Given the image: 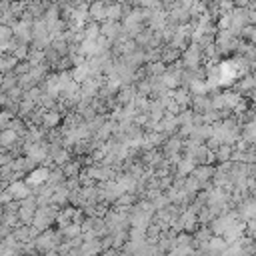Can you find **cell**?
Wrapping results in <instances>:
<instances>
[{
    "label": "cell",
    "mask_w": 256,
    "mask_h": 256,
    "mask_svg": "<svg viewBox=\"0 0 256 256\" xmlns=\"http://www.w3.org/2000/svg\"><path fill=\"white\" fill-rule=\"evenodd\" d=\"M16 142H18V134L12 128L0 130V150L2 148H12V146H16Z\"/></svg>",
    "instance_id": "obj_1"
},
{
    "label": "cell",
    "mask_w": 256,
    "mask_h": 256,
    "mask_svg": "<svg viewBox=\"0 0 256 256\" xmlns=\"http://www.w3.org/2000/svg\"><path fill=\"white\" fill-rule=\"evenodd\" d=\"M212 152H214V156H216V162H218V164H224V162H230L234 148H232L230 144H220V146L214 148Z\"/></svg>",
    "instance_id": "obj_2"
},
{
    "label": "cell",
    "mask_w": 256,
    "mask_h": 256,
    "mask_svg": "<svg viewBox=\"0 0 256 256\" xmlns=\"http://www.w3.org/2000/svg\"><path fill=\"white\" fill-rule=\"evenodd\" d=\"M250 2H252V0H232L234 8H248V6H250Z\"/></svg>",
    "instance_id": "obj_3"
},
{
    "label": "cell",
    "mask_w": 256,
    "mask_h": 256,
    "mask_svg": "<svg viewBox=\"0 0 256 256\" xmlns=\"http://www.w3.org/2000/svg\"><path fill=\"white\" fill-rule=\"evenodd\" d=\"M250 8H254V10H256V0H252V2H250Z\"/></svg>",
    "instance_id": "obj_4"
},
{
    "label": "cell",
    "mask_w": 256,
    "mask_h": 256,
    "mask_svg": "<svg viewBox=\"0 0 256 256\" xmlns=\"http://www.w3.org/2000/svg\"><path fill=\"white\" fill-rule=\"evenodd\" d=\"M252 256H256V254H252Z\"/></svg>",
    "instance_id": "obj_5"
}]
</instances>
